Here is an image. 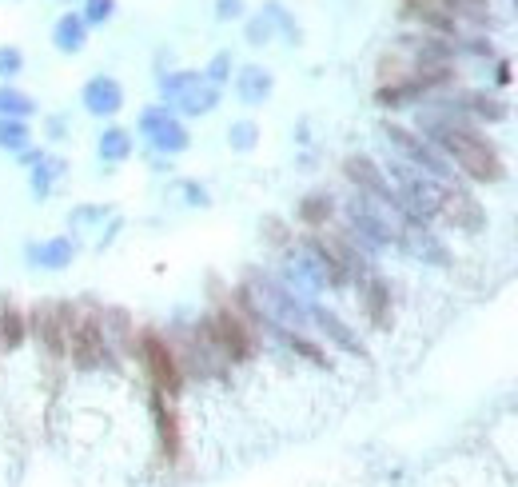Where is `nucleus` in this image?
<instances>
[{
	"label": "nucleus",
	"mask_w": 518,
	"mask_h": 487,
	"mask_svg": "<svg viewBox=\"0 0 518 487\" xmlns=\"http://www.w3.org/2000/svg\"><path fill=\"white\" fill-rule=\"evenodd\" d=\"M164 104L168 112H184V116H204L220 104V88L208 84L200 72H176V76H164Z\"/></svg>",
	"instance_id": "nucleus-3"
},
{
	"label": "nucleus",
	"mask_w": 518,
	"mask_h": 487,
	"mask_svg": "<svg viewBox=\"0 0 518 487\" xmlns=\"http://www.w3.org/2000/svg\"><path fill=\"white\" fill-rule=\"evenodd\" d=\"M0 352H4V344H0Z\"/></svg>",
	"instance_id": "nucleus-27"
},
{
	"label": "nucleus",
	"mask_w": 518,
	"mask_h": 487,
	"mask_svg": "<svg viewBox=\"0 0 518 487\" xmlns=\"http://www.w3.org/2000/svg\"><path fill=\"white\" fill-rule=\"evenodd\" d=\"M80 16L88 28H100L116 16V0H80Z\"/></svg>",
	"instance_id": "nucleus-18"
},
{
	"label": "nucleus",
	"mask_w": 518,
	"mask_h": 487,
	"mask_svg": "<svg viewBox=\"0 0 518 487\" xmlns=\"http://www.w3.org/2000/svg\"><path fill=\"white\" fill-rule=\"evenodd\" d=\"M248 36H252V44H267V36H271V20H267V12L248 24Z\"/></svg>",
	"instance_id": "nucleus-23"
},
{
	"label": "nucleus",
	"mask_w": 518,
	"mask_h": 487,
	"mask_svg": "<svg viewBox=\"0 0 518 487\" xmlns=\"http://www.w3.org/2000/svg\"><path fill=\"white\" fill-rule=\"evenodd\" d=\"M331 212H335V204H331L327 196H307V200L299 204V216H303V220H307L311 228H323Z\"/></svg>",
	"instance_id": "nucleus-17"
},
{
	"label": "nucleus",
	"mask_w": 518,
	"mask_h": 487,
	"mask_svg": "<svg viewBox=\"0 0 518 487\" xmlns=\"http://www.w3.org/2000/svg\"><path fill=\"white\" fill-rule=\"evenodd\" d=\"M271 72L267 68H259V64H248V68H240V76H236V92H240V100L244 104H263L267 96H271Z\"/></svg>",
	"instance_id": "nucleus-13"
},
{
	"label": "nucleus",
	"mask_w": 518,
	"mask_h": 487,
	"mask_svg": "<svg viewBox=\"0 0 518 487\" xmlns=\"http://www.w3.org/2000/svg\"><path fill=\"white\" fill-rule=\"evenodd\" d=\"M32 144H36V132H32L28 120H0V152L20 156V152L32 148Z\"/></svg>",
	"instance_id": "nucleus-14"
},
{
	"label": "nucleus",
	"mask_w": 518,
	"mask_h": 487,
	"mask_svg": "<svg viewBox=\"0 0 518 487\" xmlns=\"http://www.w3.org/2000/svg\"><path fill=\"white\" fill-rule=\"evenodd\" d=\"M383 132H387V136H391V144L411 160V168H419V172H427V176H447V172H451V168H447V160H443L427 140H419L415 132L399 128V124H387Z\"/></svg>",
	"instance_id": "nucleus-5"
},
{
	"label": "nucleus",
	"mask_w": 518,
	"mask_h": 487,
	"mask_svg": "<svg viewBox=\"0 0 518 487\" xmlns=\"http://www.w3.org/2000/svg\"><path fill=\"white\" fill-rule=\"evenodd\" d=\"M68 180V160L56 156V152H44V160L36 168H28V188L36 200H48L60 192V184Z\"/></svg>",
	"instance_id": "nucleus-8"
},
{
	"label": "nucleus",
	"mask_w": 518,
	"mask_h": 487,
	"mask_svg": "<svg viewBox=\"0 0 518 487\" xmlns=\"http://www.w3.org/2000/svg\"><path fill=\"white\" fill-rule=\"evenodd\" d=\"M140 132H144V140H148L156 152H168V156H172V152H184V148H188V128H184L180 116L168 112L164 104L140 112Z\"/></svg>",
	"instance_id": "nucleus-4"
},
{
	"label": "nucleus",
	"mask_w": 518,
	"mask_h": 487,
	"mask_svg": "<svg viewBox=\"0 0 518 487\" xmlns=\"http://www.w3.org/2000/svg\"><path fill=\"white\" fill-rule=\"evenodd\" d=\"M24 260L40 272H64L72 260H76V240L72 236H48V240H36L24 248Z\"/></svg>",
	"instance_id": "nucleus-7"
},
{
	"label": "nucleus",
	"mask_w": 518,
	"mask_h": 487,
	"mask_svg": "<svg viewBox=\"0 0 518 487\" xmlns=\"http://www.w3.org/2000/svg\"><path fill=\"white\" fill-rule=\"evenodd\" d=\"M44 136H48V140H68V120H64L60 112L44 116Z\"/></svg>",
	"instance_id": "nucleus-22"
},
{
	"label": "nucleus",
	"mask_w": 518,
	"mask_h": 487,
	"mask_svg": "<svg viewBox=\"0 0 518 487\" xmlns=\"http://www.w3.org/2000/svg\"><path fill=\"white\" fill-rule=\"evenodd\" d=\"M0 344L4 352H16L28 344V312H20L12 300L0 304Z\"/></svg>",
	"instance_id": "nucleus-10"
},
{
	"label": "nucleus",
	"mask_w": 518,
	"mask_h": 487,
	"mask_svg": "<svg viewBox=\"0 0 518 487\" xmlns=\"http://www.w3.org/2000/svg\"><path fill=\"white\" fill-rule=\"evenodd\" d=\"M240 12H244V0H220V4H216V16H220V20H236Z\"/></svg>",
	"instance_id": "nucleus-25"
},
{
	"label": "nucleus",
	"mask_w": 518,
	"mask_h": 487,
	"mask_svg": "<svg viewBox=\"0 0 518 487\" xmlns=\"http://www.w3.org/2000/svg\"><path fill=\"white\" fill-rule=\"evenodd\" d=\"M431 128V140L439 144V148H447L451 152V160L467 172V176H475V180H495L499 176V156H495V148L479 136V132H467V128H459V124H427Z\"/></svg>",
	"instance_id": "nucleus-1"
},
{
	"label": "nucleus",
	"mask_w": 518,
	"mask_h": 487,
	"mask_svg": "<svg viewBox=\"0 0 518 487\" xmlns=\"http://www.w3.org/2000/svg\"><path fill=\"white\" fill-rule=\"evenodd\" d=\"M256 124H248V120H244V124H232V148H236V152H248V148H256Z\"/></svg>",
	"instance_id": "nucleus-20"
},
{
	"label": "nucleus",
	"mask_w": 518,
	"mask_h": 487,
	"mask_svg": "<svg viewBox=\"0 0 518 487\" xmlns=\"http://www.w3.org/2000/svg\"><path fill=\"white\" fill-rule=\"evenodd\" d=\"M60 4H68V0H60Z\"/></svg>",
	"instance_id": "nucleus-26"
},
{
	"label": "nucleus",
	"mask_w": 518,
	"mask_h": 487,
	"mask_svg": "<svg viewBox=\"0 0 518 487\" xmlns=\"http://www.w3.org/2000/svg\"><path fill=\"white\" fill-rule=\"evenodd\" d=\"M12 160H16L20 168H36V164L44 160V148H36V144H32V148H24V152H20V156H12Z\"/></svg>",
	"instance_id": "nucleus-24"
},
{
	"label": "nucleus",
	"mask_w": 518,
	"mask_h": 487,
	"mask_svg": "<svg viewBox=\"0 0 518 487\" xmlns=\"http://www.w3.org/2000/svg\"><path fill=\"white\" fill-rule=\"evenodd\" d=\"M307 316H311V324H319V328H323V336H327V340H335V344H343V348L359 352V340L347 332V324H343L339 316H331L327 308H307Z\"/></svg>",
	"instance_id": "nucleus-15"
},
{
	"label": "nucleus",
	"mask_w": 518,
	"mask_h": 487,
	"mask_svg": "<svg viewBox=\"0 0 518 487\" xmlns=\"http://www.w3.org/2000/svg\"><path fill=\"white\" fill-rule=\"evenodd\" d=\"M40 112L36 96L16 88V84H0V120H32Z\"/></svg>",
	"instance_id": "nucleus-12"
},
{
	"label": "nucleus",
	"mask_w": 518,
	"mask_h": 487,
	"mask_svg": "<svg viewBox=\"0 0 518 487\" xmlns=\"http://www.w3.org/2000/svg\"><path fill=\"white\" fill-rule=\"evenodd\" d=\"M112 216V208L108 204H80V208H72L68 212V228L72 232H92L100 220H108Z\"/></svg>",
	"instance_id": "nucleus-16"
},
{
	"label": "nucleus",
	"mask_w": 518,
	"mask_h": 487,
	"mask_svg": "<svg viewBox=\"0 0 518 487\" xmlns=\"http://www.w3.org/2000/svg\"><path fill=\"white\" fill-rule=\"evenodd\" d=\"M228 68H232V56L220 52V56L208 64V76H204V80H208V84H224V80H228Z\"/></svg>",
	"instance_id": "nucleus-21"
},
{
	"label": "nucleus",
	"mask_w": 518,
	"mask_h": 487,
	"mask_svg": "<svg viewBox=\"0 0 518 487\" xmlns=\"http://www.w3.org/2000/svg\"><path fill=\"white\" fill-rule=\"evenodd\" d=\"M20 72H24V52L16 44H0V84H16Z\"/></svg>",
	"instance_id": "nucleus-19"
},
{
	"label": "nucleus",
	"mask_w": 518,
	"mask_h": 487,
	"mask_svg": "<svg viewBox=\"0 0 518 487\" xmlns=\"http://www.w3.org/2000/svg\"><path fill=\"white\" fill-rule=\"evenodd\" d=\"M52 48L64 56H80L88 48V24L80 12H60L52 24Z\"/></svg>",
	"instance_id": "nucleus-9"
},
{
	"label": "nucleus",
	"mask_w": 518,
	"mask_h": 487,
	"mask_svg": "<svg viewBox=\"0 0 518 487\" xmlns=\"http://www.w3.org/2000/svg\"><path fill=\"white\" fill-rule=\"evenodd\" d=\"M96 156H100L104 164H124V160L132 156V132L120 128V124L104 128V132L96 136Z\"/></svg>",
	"instance_id": "nucleus-11"
},
{
	"label": "nucleus",
	"mask_w": 518,
	"mask_h": 487,
	"mask_svg": "<svg viewBox=\"0 0 518 487\" xmlns=\"http://www.w3.org/2000/svg\"><path fill=\"white\" fill-rule=\"evenodd\" d=\"M136 356H140V364H144V372H148L152 392H160V396L176 400V396H180V388H184L180 352H176L164 336H156V332H136Z\"/></svg>",
	"instance_id": "nucleus-2"
},
{
	"label": "nucleus",
	"mask_w": 518,
	"mask_h": 487,
	"mask_svg": "<svg viewBox=\"0 0 518 487\" xmlns=\"http://www.w3.org/2000/svg\"><path fill=\"white\" fill-rule=\"evenodd\" d=\"M80 104L88 116L96 120H112L120 108H124V84L116 76H92L84 88H80Z\"/></svg>",
	"instance_id": "nucleus-6"
}]
</instances>
